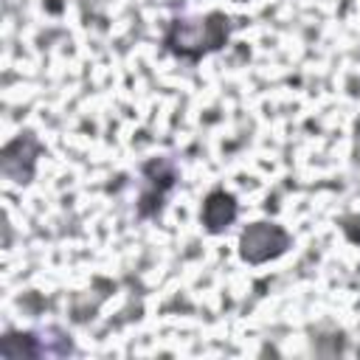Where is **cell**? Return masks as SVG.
Listing matches in <instances>:
<instances>
[{
    "mask_svg": "<svg viewBox=\"0 0 360 360\" xmlns=\"http://www.w3.org/2000/svg\"><path fill=\"white\" fill-rule=\"evenodd\" d=\"M141 197H138V217L149 219L158 217L169 191L177 183V163L172 158H152L141 166Z\"/></svg>",
    "mask_w": 360,
    "mask_h": 360,
    "instance_id": "3",
    "label": "cell"
},
{
    "mask_svg": "<svg viewBox=\"0 0 360 360\" xmlns=\"http://www.w3.org/2000/svg\"><path fill=\"white\" fill-rule=\"evenodd\" d=\"M236 217H239V202H236V197H233L231 191H225V188H214V191L205 197L202 208H200V222H202V228H205L208 233H214V236L225 233V231L236 222Z\"/></svg>",
    "mask_w": 360,
    "mask_h": 360,
    "instance_id": "5",
    "label": "cell"
},
{
    "mask_svg": "<svg viewBox=\"0 0 360 360\" xmlns=\"http://www.w3.org/2000/svg\"><path fill=\"white\" fill-rule=\"evenodd\" d=\"M231 34V20L222 11H211L205 17H194V20H174L163 45L169 53L197 62L200 56L219 51L228 42Z\"/></svg>",
    "mask_w": 360,
    "mask_h": 360,
    "instance_id": "1",
    "label": "cell"
},
{
    "mask_svg": "<svg viewBox=\"0 0 360 360\" xmlns=\"http://www.w3.org/2000/svg\"><path fill=\"white\" fill-rule=\"evenodd\" d=\"M292 248V236L278 222H250L239 233V256L248 264H264L284 256Z\"/></svg>",
    "mask_w": 360,
    "mask_h": 360,
    "instance_id": "2",
    "label": "cell"
},
{
    "mask_svg": "<svg viewBox=\"0 0 360 360\" xmlns=\"http://www.w3.org/2000/svg\"><path fill=\"white\" fill-rule=\"evenodd\" d=\"M42 155V143L37 141L34 132H20L14 141H8L3 146V155H0V172L11 180V183H20V186H28L37 174V158Z\"/></svg>",
    "mask_w": 360,
    "mask_h": 360,
    "instance_id": "4",
    "label": "cell"
}]
</instances>
